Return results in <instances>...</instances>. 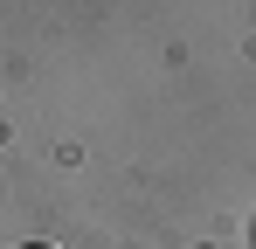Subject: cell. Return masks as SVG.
Segmentation results:
<instances>
[{"instance_id": "obj_1", "label": "cell", "mask_w": 256, "mask_h": 249, "mask_svg": "<svg viewBox=\"0 0 256 249\" xmlns=\"http://www.w3.org/2000/svg\"><path fill=\"white\" fill-rule=\"evenodd\" d=\"M14 249H62V242H14Z\"/></svg>"}]
</instances>
